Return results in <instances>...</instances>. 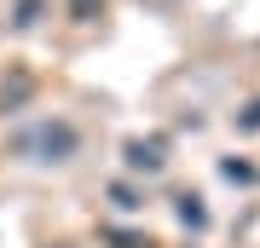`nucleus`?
Returning <instances> with one entry per match:
<instances>
[{
  "instance_id": "obj_1",
  "label": "nucleus",
  "mask_w": 260,
  "mask_h": 248,
  "mask_svg": "<svg viewBox=\"0 0 260 248\" xmlns=\"http://www.w3.org/2000/svg\"><path fill=\"white\" fill-rule=\"evenodd\" d=\"M75 145H81V133L70 127V121H41V127H29V133H18V156H35V162H64V156H75Z\"/></svg>"
},
{
  "instance_id": "obj_2",
  "label": "nucleus",
  "mask_w": 260,
  "mask_h": 248,
  "mask_svg": "<svg viewBox=\"0 0 260 248\" xmlns=\"http://www.w3.org/2000/svg\"><path fill=\"white\" fill-rule=\"evenodd\" d=\"M41 92V81H35V69H23V64H12L6 75H0V116H18V110H29V98Z\"/></svg>"
},
{
  "instance_id": "obj_3",
  "label": "nucleus",
  "mask_w": 260,
  "mask_h": 248,
  "mask_svg": "<svg viewBox=\"0 0 260 248\" xmlns=\"http://www.w3.org/2000/svg\"><path fill=\"white\" fill-rule=\"evenodd\" d=\"M121 156H127L133 173H162V167H168V138H162V133H156V138H127Z\"/></svg>"
},
{
  "instance_id": "obj_4",
  "label": "nucleus",
  "mask_w": 260,
  "mask_h": 248,
  "mask_svg": "<svg viewBox=\"0 0 260 248\" xmlns=\"http://www.w3.org/2000/svg\"><path fill=\"white\" fill-rule=\"evenodd\" d=\"M179 220H185L191 231H203V225H208V208L197 202V196H179Z\"/></svg>"
},
{
  "instance_id": "obj_5",
  "label": "nucleus",
  "mask_w": 260,
  "mask_h": 248,
  "mask_svg": "<svg viewBox=\"0 0 260 248\" xmlns=\"http://www.w3.org/2000/svg\"><path fill=\"white\" fill-rule=\"evenodd\" d=\"M104 242H110V248H150V237H139V231H104Z\"/></svg>"
},
{
  "instance_id": "obj_6",
  "label": "nucleus",
  "mask_w": 260,
  "mask_h": 248,
  "mask_svg": "<svg viewBox=\"0 0 260 248\" xmlns=\"http://www.w3.org/2000/svg\"><path fill=\"white\" fill-rule=\"evenodd\" d=\"M70 18H75V23H93V18H104V0H70Z\"/></svg>"
},
{
  "instance_id": "obj_7",
  "label": "nucleus",
  "mask_w": 260,
  "mask_h": 248,
  "mask_svg": "<svg viewBox=\"0 0 260 248\" xmlns=\"http://www.w3.org/2000/svg\"><path fill=\"white\" fill-rule=\"evenodd\" d=\"M237 127H243V133H260V98H254V104H249V110H243V116H237Z\"/></svg>"
},
{
  "instance_id": "obj_8",
  "label": "nucleus",
  "mask_w": 260,
  "mask_h": 248,
  "mask_svg": "<svg viewBox=\"0 0 260 248\" xmlns=\"http://www.w3.org/2000/svg\"><path fill=\"white\" fill-rule=\"evenodd\" d=\"M35 12H41V0H18V23H35Z\"/></svg>"
}]
</instances>
